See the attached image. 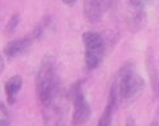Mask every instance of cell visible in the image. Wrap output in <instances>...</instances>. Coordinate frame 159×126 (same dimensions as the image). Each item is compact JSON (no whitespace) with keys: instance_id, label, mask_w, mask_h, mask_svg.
Segmentation results:
<instances>
[{"instance_id":"4","label":"cell","mask_w":159,"mask_h":126,"mask_svg":"<svg viewBox=\"0 0 159 126\" xmlns=\"http://www.w3.org/2000/svg\"><path fill=\"white\" fill-rule=\"evenodd\" d=\"M69 97L73 101L74 110H73V125L74 126H83L88 122L92 115V108L84 93V83L83 80L76 82L71 85L69 91Z\"/></svg>"},{"instance_id":"10","label":"cell","mask_w":159,"mask_h":126,"mask_svg":"<svg viewBox=\"0 0 159 126\" xmlns=\"http://www.w3.org/2000/svg\"><path fill=\"white\" fill-rule=\"evenodd\" d=\"M19 22H20V17L19 14H13L9 19V22L7 23V26H5V33L7 34H11V33H14V31L17 29V27L19 26Z\"/></svg>"},{"instance_id":"8","label":"cell","mask_w":159,"mask_h":126,"mask_svg":"<svg viewBox=\"0 0 159 126\" xmlns=\"http://www.w3.org/2000/svg\"><path fill=\"white\" fill-rule=\"evenodd\" d=\"M118 103H120V99H118V94H117V89L115 83H112L111 89L108 93V99H107V105H106L103 113L98 121V126H112L113 122V116L117 111Z\"/></svg>"},{"instance_id":"16","label":"cell","mask_w":159,"mask_h":126,"mask_svg":"<svg viewBox=\"0 0 159 126\" xmlns=\"http://www.w3.org/2000/svg\"><path fill=\"white\" fill-rule=\"evenodd\" d=\"M0 20H2V10H0Z\"/></svg>"},{"instance_id":"15","label":"cell","mask_w":159,"mask_h":126,"mask_svg":"<svg viewBox=\"0 0 159 126\" xmlns=\"http://www.w3.org/2000/svg\"><path fill=\"white\" fill-rule=\"evenodd\" d=\"M149 126H159V124L157 122V121H154V122H150V125Z\"/></svg>"},{"instance_id":"2","label":"cell","mask_w":159,"mask_h":126,"mask_svg":"<svg viewBox=\"0 0 159 126\" xmlns=\"http://www.w3.org/2000/svg\"><path fill=\"white\" fill-rule=\"evenodd\" d=\"M113 83L116 85L120 103H130L135 101L143 92L145 85L144 78L140 75L132 61H129L121 66Z\"/></svg>"},{"instance_id":"14","label":"cell","mask_w":159,"mask_h":126,"mask_svg":"<svg viewBox=\"0 0 159 126\" xmlns=\"http://www.w3.org/2000/svg\"><path fill=\"white\" fill-rule=\"evenodd\" d=\"M3 66H4V64H3V57L0 56V73H2V70H3Z\"/></svg>"},{"instance_id":"12","label":"cell","mask_w":159,"mask_h":126,"mask_svg":"<svg viewBox=\"0 0 159 126\" xmlns=\"http://www.w3.org/2000/svg\"><path fill=\"white\" fill-rule=\"evenodd\" d=\"M61 2H62L65 5H68V7H73V5H75L76 0H61Z\"/></svg>"},{"instance_id":"1","label":"cell","mask_w":159,"mask_h":126,"mask_svg":"<svg viewBox=\"0 0 159 126\" xmlns=\"http://www.w3.org/2000/svg\"><path fill=\"white\" fill-rule=\"evenodd\" d=\"M61 93V80L57 73V62L52 55H46L36 74V94L43 115L51 120L59 108V98Z\"/></svg>"},{"instance_id":"11","label":"cell","mask_w":159,"mask_h":126,"mask_svg":"<svg viewBox=\"0 0 159 126\" xmlns=\"http://www.w3.org/2000/svg\"><path fill=\"white\" fill-rule=\"evenodd\" d=\"M125 126H136V122L134 120V117H127L126 120V125Z\"/></svg>"},{"instance_id":"17","label":"cell","mask_w":159,"mask_h":126,"mask_svg":"<svg viewBox=\"0 0 159 126\" xmlns=\"http://www.w3.org/2000/svg\"><path fill=\"white\" fill-rule=\"evenodd\" d=\"M59 126H64V125H59Z\"/></svg>"},{"instance_id":"7","label":"cell","mask_w":159,"mask_h":126,"mask_svg":"<svg viewBox=\"0 0 159 126\" xmlns=\"http://www.w3.org/2000/svg\"><path fill=\"white\" fill-rule=\"evenodd\" d=\"M34 41L36 40H34V37L32 34L25 36V37H20V38L11 40L4 46L3 52L8 59H16V57L23 55L25 51H28Z\"/></svg>"},{"instance_id":"13","label":"cell","mask_w":159,"mask_h":126,"mask_svg":"<svg viewBox=\"0 0 159 126\" xmlns=\"http://www.w3.org/2000/svg\"><path fill=\"white\" fill-rule=\"evenodd\" d=\"M0 126H9V122L7 120H2V119H0Z\"/></svg>"},{"instance_id":"9","label":"cell","mask_w":159,"mask_h":126,"mask_svg":"<svg viewBox=\"0 0 159 126\" xmlns=\"http://www.w3.org/2000/svg\"><path fill=\"white\" fill-rule=\"evenodd\" d=\"M23 87V78L20 75H13L11 78H9L4 85V92L7 96V101L9 105H14L17 97Z\"/></svg>"},{"instance_id":"5","label":"cell","mask_w":159,"mask_h":126,"mask_svg":"<svg viewBox=\"0 0 159 126\" xmlns=\"http://www.w3.org/2000/svg\"><path fill=\"white\" fill-rule=\"evenodd\" d=\"M127 2V23L132 31H139L147 20V8L153 0H126Z\"/></svg>"},{"instance_id":"3","label":"cell","mask_w":159,"mask_h":126,"mask_svg":"<svg viewBox=\"0 0 159 126\" xmlns=\"http://www.w3.org/2000/svg\"><path fill=\"white\" fill-rule=\"evenodd\" d=\"M84 45V65L88 71L96 70L103 61L106 54V45L103 37L93 31L83 33Z\"/></svg>"},{"instance_id":"6","label":"cell","mask_w":159,"mask_h":126,"mask_svg":"<svg viewBox=\"0 0 159 126\" xmlns=\"http://www.w3.org/2000/svg\"><path fill=\"white\" fill-rule=\"evenodd\" d=\"M115 0H84L83 13L89 23H98L112 8Z\"/></svg>"}]
</instances>
